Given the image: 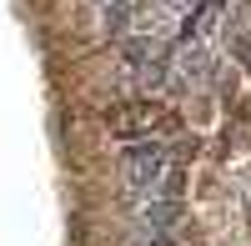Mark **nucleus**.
<instances>
[{
    "instance_id": "f257e3e1",
    "label": "nucleus",
    "mask_w": 251,
    "mask_h": 246,
    "mask_svg": "<svg viewBox=\"0 0 251 246\" xmlns=\"http://www.w3.org/2000/svg\"><path fill=\"white\" fill-rule=\"evenodd\" d=\"M121 171H126V186H131V191H151L156 181L166 176V146H161V141H141V146H126Z\"/></svg>"
},
{
    "instance_id": "7ed1b4c3",
    "label": "nucleus",
    "mask_w": 251,
    "mask_h": 246,
    "mask_svg": "<svg viewBox=\"0 0 251 246\" xmlns=\"http://www.w3.org/2000/svg\"><path fill=\"white\" fill-rule=\"evenodd\" d=\"M206 71H211L206 50H196V55H181V66H176V86H191V80H201Z\"/></svg>"
},
{
    "instance_id": "20e7f679",
    "label": "nucleus",
    "mask_w": 251,
    "mask_h": 246,
    "mask_svg": "<svg viewBox=\"0 0 251 246\" xmlns=\"http://www.w3.org/2000/svg\"><path fill=\"white\" fill-rule=\"evenodd\" d=\"M146 246H171V236H166V231H151V241H146Z\"/></svg>"
},
{
    "instance_id": "f03ea898",
    "label": "nucleus",
    "mask_w": 251,
    "mask_h": 246,
    "mask_svg": "<svg viewBox=\"0 0 251 246\" xmlns=\"http://www.w3.org/2000/svg\"><path fill=\"white\" fill-rule=\"evenodd\" d=\"M161 121H166L161 106H121V111H111V131L116 136H151Z\"/></svg>"
}]
</instances>
